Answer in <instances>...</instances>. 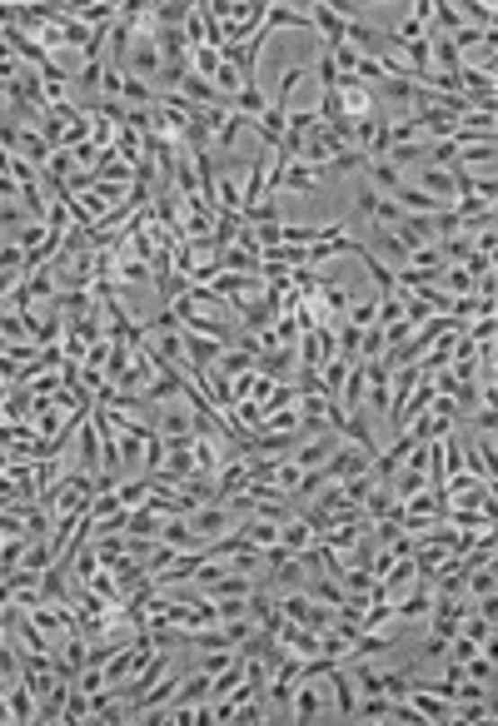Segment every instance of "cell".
<instances>
[{"label":"cell","instance_id":"6da1fadb","mask_svg":"<svg viewBox=\"0 0 498 726\" xmlns=\"http://www.w3.org/2000/svg\"><path fill=\"white\" fill-rule=\"evenodd\" d=\"M184 523H190V533H195L200 547H209V543H219L225 533H235L239 513L229 508V502H205V508H190V513H184Z\"/></svg>","mask_w":498,"mask_h":726},{"label":"cell","instance_id":"7a4b0ae2","mask_svg":"<svg viewBox=\"0 0 498 726\" xmlns=\"http://www.w3.org/2000/svg\"><path fill=\"white\" fill-rule=\"evenodd\" d=\"M354 214H359V219H369L374 229H394V225H399V214H404V209L389 199V194H379V190H374L369 180H359V190H354Z\"/></svg>","mask_w":498,"mask_h":726},{"label":"cell","instance_id":"3957f363","mask_svg":"<svg viewBox=\"0 0 498 726\" xmlns=\"http://www.w3.org/2000/svg\"><path fill=\"white\" fill-rule=\"evenodd\" d=\"M404 702L419 712V722H454V696H439L433 686H423V682H409V692H404Z\"/></svg>","mask_w":498,"mask_h":726},{"label":"cell","instance_id":"277c9868","mask_svg":"<svg viewBox=\"0 0 498 726\" xmlns=\"http://www.w3.org/2000/svg\"><path fill=\"white\" fill-rule=\"evenodd\" d=\"M150 428L160 433V438H184V433H195V408L184 403V398H174V403H155Z\"/></svg>","mask_w":498,"mask_h":726},{"label":"cell","instance_id":"5b68a950","mask_svg":"<svg viewBox=\"0 0 498 726\" xmlns=\"http://www.w3.org/2000/svg\"><path fill=\"white\" fill-rule=\"evenodd\" d=\"M334 95H339V110H344V120H369V115H374V90L359 85L354 75H339Z\"/></svg>","mask_w":498,"mask_h":726},{"label":"cell","instance_id":"8992f818","mask_svg":"<svg viewBox=\"0 0 498 726\" xmlns=\"http://www.w3.org/2000/svg\"><path fill=\"white\" fill-rule=\"evenodd\" d=\"M294 368H299L294 349H260V353H254V374L270 378V384H289Z\"/></svg>","mask_w":498,"mask_h":726},{"label":"cell","instance_id":"52a82bcc","mask_svg":"<svg viewBox=\"0 0 498 726\" xmlns=\"http://www.w3.org/2000/svg\"><path fill=\"white\" fill-rule=\"evenodd\" d=\"M464 468L474 473L478 483H498V473H494V433H478L474 443L464 438Z\"/></svg>","mask_w":498,"mask_h":726},{"label":"cell","instance_id":"ba28073f","mask_svg":"<svg viewBox=\"0 0 498 726\" xmlns=\"http://www.w3.org/2000/svg\"><path fill=\"white\" fill-rule=\"evenodd\" d=\"M325 682H329V696H334V716H339V722H354V702H359V692H354V682H349L344 662L329 667Z\"/></svg>","mask_w":498,"mask_h":726},{"label":"cell","instance_id":"9c48e42d","mask_svg":"<svg viewBox=\"0 0 498 726\" xmlns=\"http://www.w3.org/2000/svg\"><path fill=\"white\" fill-rule=\"evenodd\" d=\"M339 443H344V438H339V433H319V438H304L299 448L289 453V458L299 463V468H325V463L334 458V453H339Z\"/></svg>","mask_w":498,"mask_h":726},{"label":"cell","instance_id":"30bf717a","mask_svg":"<svg viewBox=\"0 0 498 726\" xmlns=\"http://www.w3.org/2000/svg\"><path fill=\"white\" fill-rule=\"evenodd\" d=\"M11 155H21V160L25 164H35V170H45V164H50V145H45V135H40V129H15V145H11Z\"/></svg>","mask_w":498,"mask_h":726},{"label":"cell","instance_id":"8fae6325","mask_svg":"<svg viewBox=\"0 0 498 726\" xmlns=\"http://www.w3.org/2000/svg\"><path fill=\"white\" fill-rule=\"evenodd\" d=\"M414 190L433 194V199L454 204V174L444 170V164H419V174H414Z\"/></svg>","mask_w":498,"mask_h":726},{"label":"cell","instance_id":"7c38bea8","mask_svg":"<svg viewBox=\"0 0 498 726\" xmlns=\"http://www.w3.org/2000/svg\"><path fill=\"white\" fill-rule=\"evenodd\" d=\"M70 21H80L85 31H110L120 21V5L110 0H90V5H70Z\"/></svg>","mask_w":498,"mask_h":726},{"label":"cell","instance_id":"4fadbf2b","mask_svg":"<svg viewBox=\"0 0 498 726\" xmlns=\"http://www.w3.org/2000/svg\"><path fill=\"white\" fill-rule=\"evenodd\" d=\"M339 150H344V145H339V139H334V135H329V129H325V125H319V129H315V135L304 139V150H299V160H304V164H315V170H319V164H329V160H334V155H339Z\"/></svg>","mask_w":498,"mask_h":726},{"label":"cell","instance_id":"5bb4252c","mask_svg":"<svg viewBox=\"0 0 498 726\" xmlns=\"http://www.w3.org/2000/svg\"><path fill=\"white\" fill-rule=\"evenodd\" d=\"M66 696H70V677H55L50 692L35 702V722H60L66 716Z\"/></svg>","mask_w":498,"mask_h":726},{"label":"cell","instance_id":"9a60e30c","mask_svg":"<svg viewBox=\"0 0 498 726\" xmlns=\"http://www.w3.org/2000/svg\"><path fill=\"white\" fill-rule=\"evenodd\" d=\"M458 170L464 174H494V145H488V139H474V145H458Z\"/></svg>","mask_w":498,"mask_h":726},{"label":"cell","instance_id":"2e32d148","mask_svg":"<svg viewBox=\"0 0 498 726\" xmlns=\"http://www.w3.org/2000/svg\"><path fill=\"white\" fill-rule=\"evenodd\" d=\"M5 712H11V722H35V692L15 677V682H5Z\"/></svg>","mask_w":498,"mask_h":726},{"label":"cell","instance_id":"e0dca14e","mask_svg":"<svg viewBox=\"0 0 498 726\" xmlns=\"http://www.w3.org/2000/svg\"><path fill=\"white\" fill-rule=\"evenodd\" d=\"M304 80H309V65H289V70H284V75H280V90H274V95H270V110H280V115H289V100H294V90H299Z\"/></svg>","mask_w":498,"mask_h":726},{"label":"cell","instance_id":"ac0fdd59","mask_svg":"<svg viewBox=\"0 0 498 726\" xmlns=\"http://www.w3.org/2000/svg\"><path fill=\"white\" fill-rule=\"evenodd\" d=\"M254 588H260V582H254L249 572H225V577H215V582L205 588V598H249Z\"/></svg>","mask_w":498,"mask_h":726},{"label":"cell","instance_id":"d6986e66","mask_svg":"<svg viewBox=\"0 0 498 726\" xmlns=\"http://www.w3.org/2000/svg\"><path fill=\"white\" fill-rule=\"evenodd\" d=\"M284 120H289V115H280V110L264 105V115L249 120V129H254V135H260L264 145H270V150H280V139H284Z\"/></svg>","mask_w":498,"mask_h":726},{"label":"cell","instance_id":"ffe728a7","mask_svg":"<svg viewBox=\"0 0 498 726\" xmlns=\"http://www.w3.org/2000/svg\"><path fill=\"white\" fill-rule=\"evenodd\" d=\"M309 543H315V527L304 523L299 513H294V518H284V523H280V547H289V553H304Z\"/></svg>","mask_w":498,"mask_h":726},{"label":"cell","instance_id":"44dd1931","mask_svg":"<svg viewBox=\"0 0 498 726\" xmlns=\"http://www.w3.org/2000/svg\"><path fill=\"white\" fill-rule=\"evenodd\" d=\"M364 180L374 184V190H379V194H389V199H394V190H399V184H404V174L394 170L389 160H369V164H364Z\"/></svg>","mask_w":498,"mask_h":726},{"label":"cell","instance_id":"7402d4cb","mask_svg":"<svg viewBox=\"0 0 498 726\" xmlns=\"http://www.w3.org/2000/svg\"><path fill=\"white\" fill-rule=\"evenodd\" d=\"M264 567H270V582H274V588H284V592H289V588H299V582H304V567H299V557H274V562H264Z\"/></svg>","mask_w":498,"mask_h":726},{"label":"cell","instance_id":"603a6c76","mask_svg":"<svg viewBox=\"0 0 498 726\" xmlns=\"http://www.w3.org/2000/svg\"><path fill=\"white\" fill-rule=\"evenodd\" d=\"M160 527H165V518L150 513V508H130L125 513V533L130 537H160Z\"/></svg>","mask_w":498,"mask_h":726},{"label":"cell","instance_id":"cb8c5ba5","mask_svg":"<svg viewBox=\"0 0 498 726\" xmlns=\"http://www.w3.org/2000/svg\"><path fill=\"white\" fill-rule=\"evenodd\" d=\"M219 50H209V45H190V75H200V80H209L215 85V75H219Z\"/></svg>","mask_w":498,"mask_h":726},{"label":"cell","instance_id":"d4e9b609","mask_svg":"<svg viewBox=\"0 0 498 726\" xmlns=\"http://www.w3.org/2000/svg\"><path fill=\"white\" fill-rule=\"evenodd\" d=\"M235 662H239V647H209V651L195 657V672L215 677V672H225V667H235Z\"/></svg>","mask_w":498,"mask_h":726},{"label":"cell","instance_id":"484cf974","mask_svg":"<svg viewBox=\"0 0 498 726\" xmlns=\"http://www.w3.org/2000/svg\"><path fill=\"white\" fill-rule=\"evenodd\" d=\"M115 284H150L155 288V274H150V264H140V259L115 254Z\"/></svg>","mask_w":498,"mask_h":726},{"label":"cell","instance_id":"4316f807","mask_svg":"<svg viewBox=\"0 0 498 726\" xmlns=\"http://www.w3.org/2000/svg\"><path fill=\"white\" fill-rule=\"evenodd\" d=\"M399 696H359L354 702V722H379V716H394Z\"/></svg>","mask_w":498,"mask_h":726},{"label":"cell","instance_id":"83f0119b","mask_svg":"<svg viewBox=\"0 0 498 726\" xmlns=\"http://www.w3.org/2000/svg\"><path fill=\"white\" fill-rule=\"evenodd\" d=\"M150 488H155V483L140 473V478H130V483H115V498H120V508H145Z\"/></svg>","mask_w":498,"mask_h":726},{"label":"cell","instance_id":"f1b7e54d","mask_svg":"<svg viewBox=\"0 0 498 726\" xmlns=\"http://www.w3.org/2000/svg\"><path fill=\"white\" fill-rule=\"evenodd\" d=\"M264 105H270V95H264L260 85H245V90H239V95H235V110H239V115H245V120L264 115Z\"/></svg>","mask_w":498,"mask_h":726},{"label":"cell","instance_id":"f546056e","mask_svg":"<svg viewBox=\"0 0 498 726\" xmlns=\"http://www.w3.org/2000/svg\"><path fill=\"white\" fill-rule=\"evenodd\" d=\"M160 543H170V547H200L184 518H165V527H160Z\"/></svg>","mask_w":498,"mask_h":726},{"label":"cell","instance_id":"4dcf8cb0","mask_svg":"<svg viewBox=\"0 0 498 726\" xmlns=\"http://www.w3.org/2000/svg\"><path fill=\"white\" fill-rule=\"evenodd\" d=\"M349 323H354V329L379 323V299H374V294H369V299H354V304H349Z\"/></svg>","mask_w":498,"mask_h":726},{"label":"cell","instance_id":"1f68e13d","mask_svg":"<svg viewBox=\"0 0 498 726\" xmlns=\"http://www.w3.org/2000/svg\"><path fill=\"white\" fill-rule=\"evenodd\" d=\"M0 274H25V249L15 239H0Z\"/></svg>","mask_w":498,"mask_h":726},{"label":"cell","instance_id":"d6a6232c","mask_svg":"<svg viewBox=\"0 0 498 726\" xmlns=\"http://www.w3.org/2000/svg\"><path fill=\"white\" fill-rule=\"evenodd\" d=\"M60 722H90V696L85 692H80V686L76 682H70V696H66V716H60Z\"/></svg>","mask_w":498,"mask_h":726},{"label":"cell","instance_id":"836d02e7","mask_svg":"<svg viewBox=\"0 0 498 726\" xmlns=\"http://www.w3.org/2000/svg\"><path fill=\"white\" fill-rule=\"evenodd\" d=\"M100 75H105V60H85L76 70V75H70V85H80V90H100Z\"/></svg>","mask_w":498,"mask_h":726},{"label":"cell","instance_id":"e575fe53","mask_svg":"<svg viewBox=\"0 0 498 726\" xmlns=\"http://www.w3.org/2000/svg\"><path fill=\"white\" fill-rule=\"evenodd\" d=\"M364 164H369V160H364V150H339L334 160H329V170H334V174H354V170L364 174Z\"/></svg>","mask_w":498,"mask_h":726},{"label":"cell","instance_id":"d590c367","mask_svg":"<svg viewBox=\"0 0 498 726\" xmlns=\"http://www.w3.org/2000/svg\"><path fill=\"white\" fill-rule=\"evenodd\" d=\"M315 70H319V95H329V90L339 85V70H334V60H329V50H319Z\"/></svg>","mask_w":498,"mask_h":726},{"label":"cell","instance_id":"8d00e7d4","mask_svg":"<svg viewBox=\"0 0 498 726\" xmlns=\"http://www.w3.org/2000/svg\"><path fill=\"white\" fill-rule=\"evenodd\" d=\"M155 25H184V15H190V5H150Z\"/></svg>","mask_w":498,"mask_h":726},{"label":"cell","instance_id":"74e56055","mask_svg":"<svg viewBox=\"0 0 498 726\" xmlns=\"http://www.w3.org/2000/svg\"><path fill=\"white\" fill-rule=\"evenodd\" d=\"M5 394H11V384H0V398H5Z\"/></svg>","mask_w":498,"mask_h":726}]
</instances>
